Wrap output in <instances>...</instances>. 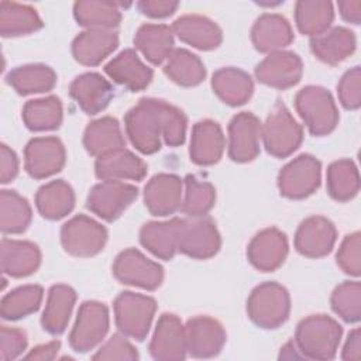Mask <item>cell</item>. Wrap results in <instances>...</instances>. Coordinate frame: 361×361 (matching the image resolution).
I'll return each instance as SVG.
<instances>
[{
	"label": "cell",
	"mask_w": 361,
	"mask_h": 361,
	"mask_svg": "<svg viewBox=\"0 0 361 361\" xmlns=\"http://www.w3.org/2000/svg\"><path fill=\"white\" fill-rule=\"evenodd\" d=\"M226 140L220 126L213 120H202L193 126L190 159L197 165H213L223 155Z\"/></svg>",
	"instance_id": "484cf974"
},
{
	"label": "cell",
	"mask_w": 361,
	"mask_h": 361,
	"mask_svg": "<svg viewBox=\"0 0 361 361\" xmlns=\"http://www.w3.org/2000/svg\"><path fill=\"white\" fill-rule=\"evenodd\" d=\"M360 247H361V235L358 231H355L343 240L337 251L338 267L345 274H350L353 276H358L361 271Z\"/></svg>",
	"instance_id": "c3c4849f"
},
{
	"label": "cell",
	"mask_w": 361,
	"mask_h": 361,
	"mask_svg": "<svg viewBox=\"0 0 361 361\" xmlns=\"http://www.w3.org/2000/svg\"><path fill=\"white\" fill-rule=\"evenodd\" d=\"M313 55L329 65H337L355 49V35L345 27H334L310 41Z\"/></svg>",
	"instance_id": "f1b7e54d"
},
{
	"label": "cell",
	"mask_w": 361,
	"mask_h": 361,
	"mask_svg": "<svg viewBox=\"0 0 361 361\" xmlns=\"http://www.w3.org/2000/svg\"><path fill=\"white\" fill-rule=\"evenodd\" d=\"M107 330L109 310L106 305L96 300L83 302L69 334V344L76 353H87L104 338Z\"/></svg>",
	"instance_id": "30bf717a"
},
{
	"label": "cell",
	"mask_w": 361,
	"mask_h": 361,
	"mask_svg": "<svg viewBox=\"0 0 361 361\" xmlns=\"http://www.w3.org/2000/svg\"><path fill=\"white\" fill-rule=\"evenodd\" d=\"M18 173V158L16 152L6 144L0 147V180L7 183L13 180Z\"/></svg>",
	"instance_id": "db71d44e"
},
{
	"label": "cell",
	"mask_w": 361,
	"mask_h": 361,
	"mask_svg": "<svg viewBox=\"0 0 361 361\" xmlns=\"http://www.w3.org/2000/svg\"><path fill=\"white\" fill-rule=\"evenodd\" d=\"M42 296V288L38 285H25L11 290L1 299V317L6 320H17L37 312Z\"/></svg>",
	"instance_id": "ee69618b"
},
{
	"label": "cell",
	"mask_w": 361,
	"mask_h": 361,
	"mask_svg": "<svg viewBox=\"0 0 361 361\" xmlns=\"http://www.w3.org/2000/svg\"><path fill=\"white\" fill-rule=\"evenodd\" d=\"M334 17L333 4L326 0H300L295 6V21L302 34L320 35Z\"/></svg>",
	"instance_id": "74e56055"
},
{
	"label": "cell",
	"mask_w": 361,
	"mask_h": 361,
	"mask_svg": "<svg viewBox=\"0 0 361 361\" xmlns=\"http://www.w3.org/2000/svg\"><path fill=\"white\" fill-rule=\"evenodd\" d=\"M254 47L261 52H275L293 41L290 24L281 14H262L251 30Z\"/></svg>",
	"instance_id": "83f0119b"
},
{
	"label": "cell",
	"mask_w": 361,
	"mask_h": 361,
	"mask_svg": "<svg viewBox=\"0 0 361 361\" xmlns=\"http://www.w3.org/2000/svg\"><path fill=\"white\" fill-rule=\"evenodd\" d=\"M155 310V300L141 293L121 292L114 300V317L118 330L140 341L148 334Z\"/></svg>",
	"instance_id": "8992f818"
},
{
	"label": "cell",
	"mask_w": 361,
	"mask_h": 361,
	"mask_svg": "<svg viewBox=\"0 0 361 361\" xmlns=\"http://www.w3.org/2000/svg\"><path fill=\"white\" fill-rule=\"evenodd\" d=\"M134 44L149 62L159 65L173 51L172 28L165 24H144L138 28Z\"/></svg>",
	"instance_id": "836d02e7"
},
{
	"label": "cell",
	"mask_w": 361,
	"mask_h": 361,
	"mask_svg": "<svg viewBox=\"0 0 361 361\" xmlns=\"http://www.w3.org/2000/svg\"><path fill=\"white\" fill-rule=\"evenodd\" d=\"M104 72L118 85L126 86L133 92L145 89L152 80V69L138 58L134 49H124L113 58Z\"/></svg>",
	"instance_id": "d4e9b609"
},
{
	"label": "cell",
	"mask_w": 361,
	"mask_h": 361,
	"mask_svg": "<svg viewBox=\"0 0 361 361\" xmlns=\"http://www.w3.org/2000/svg\"><path fill=\"white\" fill-rule=\"evenodd\" d=\"M164 72L172 82L186 87L199 85L206 76L204 65L199 56L183 48L172 51L164 66Z\"/></svg>",
	"instance_id": "f35d334b"
},
{
	"label": "cell",
	"mask_w": 361,
	"mask_h": 361,
	"mask_svg": "<svg viewBox=\"0 0 361 361\" xmlns=\"http://www.w3.org/2000/svg\"><path fill=\"white\" fill-rule=\"evenodd\" d=\"M360 190V176L355 164L350 159H338L327 169V192L338 202L353 199Z\"/></svg>",
	"instance_id": "b9f144b4"
},
{
	"label": "cell",
	"mask_w": 361,
	"mask_h": 361,
	"mask_svg": "<svg viewBox=\"0 0 361 361\" xmlns=\"http://www.w3.org/2000/svg\"><path fill=\"white\" fill-rule=\"evenodd\" d=\"M158 111L162 121V138L169 147H178L183 144L186 134V116L178 107L157 99Z\"/></svg>",
	"instance_id": "7dc6e473"
},
{
	"label": "cell",
	"mask_w": 361,
	"mask_h": 361,
	"mask_svg": "<svg viewBox=\"0 0 361 361\" xmlns=\"http://www.w3.org/2000/svg\"><path fill=\"white\" fill-rule=\"evenodd\" d=\"M27 347V336L23 330L3 326L0 330V358L3 361L17 358Z\"/></svg>",
	"instance_id": "816d5d0a"
},
{
	"label": "cell",
	"mask_w": 361,
	"mask_h": 361,
	"mask_svg": "<svg viewBox=\"0 0 361 361\" xmlns=\"http://www.w3.org/2000/svg\"><path fill=\"white\" fill-rule=\"evenodd\" d=\"M118 45V35L111 30L90 28L80 32L72 42L73 58L87 66L99 65Z\"/></svg>",
	"instance_id": "cb8c5ba5"
},
{
	"label": "cell",
	"mask_w": 361,
	"mask_h": 361,
	"mask_svg": "<svg viewBox=\"0 0 361 361\" xmlns=\"http://www.w3.org/2000/svg\"><path fill=\"white\" fill-rule=\"evenodd\" d=\"M59 347H61V343L58 340H54L47 344L37 345L25 355V358L27 360H41V361L54 360L59 351Z\"/></svg>",
	"instance_id": "11a10c76"
},
{
	"label": "cell",
	"mask_w": 361,
	"mask_h": 361,
	"mask_svg": "<svg viewBox=\"0 0 361 361\" xmlns=\"http://www.w3.org/2000/svg\"><path fill=\"white\" fill-rule=\"evenodd\" d=\"M73 14L78 24L87 27L89 30H110L113 27H117L121 21V13L118 10V6L111 1H76L73 6Z\"/></svg>",
	"instance_id": "ab89813d"
},
{
	"label": "cell",
	"mask_w": 361,
	"mask_h": 361,
	"mask_svg": "<svg viewBox=\"0 0 361 361\" xmlns=\"http://www.w3.org/2000/svg\"><path fill=\"white\" fill-rule=\"evenodd\" d=\"M247 255L254 268L264 272L275 271L288 255L286 235L275 227L265 228L251 240Z\"/></svg>",
	"instance_id": "d6986e66"
},
{
	"label": "cell",
	"mask_w": 361,
	"mask_h": 361,
	"mask_svg": "<svg viewBox=\"0 0 361 361\" xmlns=\"http://www.w3.org/2000/svg\"><path fill=\"white\" fill-rule=\"evenodd\" d=\"M220 234L210 219H178V251L196 259H206L220 250Z\"/></svg>",
	"instance_id": "52a82bcc"
},
{
	"label": "cell",
	"mask_w": 361,
	"mask_h": 361,
	"mask_svg": "<svg viewBox=\"0 0 361 361\" xmlns=\"http://www.w3.org/2000/svg\"><path fill=\"white\" fill-rule=\"evenodd\" d=\"M23 120L32 131L55 130L62 123V103L56 96L30 100L23 107Z\"/></svg>",
	"instance_id": "60d3db41"
},
{
	"label": "cell",
	"mask_w": 361,
	"mask_h": 361,
	"mask_svg": "<svg viewBox=\"0 0 361 361\" xmlns=\"http://www.w3.org/2000/svg\"><path fill=\"white\" fill-rule=\"evenodd\" d=\"M341 17L353 24H360L361 20V1H340L338 3Z\"/></svg>",
	"instance_id": "6f0895ef"
},
{
	"label": "cell",
	"mask_w": 361,
	"mask_h": 361,
	"mask_svg": "<svg viewBox=\"0 0 361 361\" xmlns=\"http://www.w3.org/2000/svg\"><path fill=\"white\" fill-rule=\"evenodd\" d=\"M285 348H286V350H293V348H295L293 341H289V343L285 345ZM281 357H283V358H285V357H286V353H285V351H281ZM292 357H293V358H298V357H300V355H299V354H296V353H290L288 358H292Z\"/></svg>",
	"instance_id": "680465c9"
},
{
	"label": "cell",
	"mask_w": 361,
	"mask_h": 361,
	"mask_svg": "<svg viewBox=\"0 0 361 361\" xmlns=\"http://www.w3.org/2000/svg\"><path fill=\"white\" fill-rule=\"evenodd\" d=\"M261 123L247 111L235 114L228 124V157L234 162H250L259 152Z\"/></svg>",
	"instance_id": "e0dca14e"
},
{
	"label": "cell",
	"mask_w": 361,
	"mask_h": 361,
	"mask_svg": "<svg viewBox=\"0 0 361 361\" xmlns=\"http://www.w3.org/2000/svg\"><path fill=\"white\" fill-rule=\"evenodd\" d=\"M1 271L6 275L21 278L37 271L41 262L39 248L31 241L1 240Z\"/></svg>",
	"instance_id": "4316f807"
},
{
	"label": "cell",
	"mask_w": 361,
	"mask_h": 361,
	"mask_svg": "<svg viewBox=\"0 0 361 361\" xmlns=\"http://www.w3.org/2000/svg\"><path fill=\"white\" fill-rule=\"evenodd\" d=\"M41 27L42 21L31 6L13 1L0 3V32L3 37L25 35Z\"/></svg>",
	"instance_id": "d590c367"
},
{
	"label": "cell",
	"mask_w": 361,
	"mask_h": 361,
	"mask_svg": "<svg viewBox=\"0 0 361 361\" xmlns=\"http://www.w3.org/2000/svg\"><path fill=\"white\" fill-rule=\"evenodd\" d=\"M76 300L75 290L68 285H54L49 289L41 324L49 334H61L65 331L73 305Z\"/></svg>",
	"instance_id": "4dcf8cb0"
},
{
	"label": "cell",
	"mask_w": 361,
	"mask_h": 361,
	"mask_svg": "<svg viewBox=\"0 0 361 361\" xmlns=\"http://www.w3.org/2000/svg\"><path fill=\"white\" fill-rule=\"evenodd\" d=\"M138 358L137 350L133 344L121 334H113L107 343H104L97 353L93 355V360H128L134 361Z\"/></svg>",
	"instance_id": "f907efd6"
},
{
	"label": "cell",
	"mask_w": 361,
	"mask_h": 361,
	"mask_svg": "<svg viewBox=\"0 0 361 361\" xmlns=\"http://www.w3.org/2000/svg\"><path fill=\"white\" fill-rule=\"evenodd\" d=\"M178 6H179L178 1H171V0H142L138 3L140 11L154 18H162L173 14Z\"/></svg>",
	"instance_id": "f5cc1de1"
},
{
	"label": "cell",
	"mask_w": 361,
	"mask_h": 361,
	"mask_svg": "<svg viewBox=\"0 0 361 361\" xmlns=\"http://www.w3.org/2000/svg\"><path fill=\"white\" fill-rule=\"evenodd\" d=\"M83 145L94 157L124 148L126 141L118 121L106 116L89 123L83 134Z\"/></svg>",
	"instance_id": "1f68e13d"
},
{
	"label": "cell",
	"mask_w": 361,
	"mask_h": 361,
	"mask_svg": "<svg viewBox=\"0 0 361 361\" xmlns=\"http://www.w3.org/2000/svg\"><path fill=\"white\" fill-rule=\"evenodd\" d=\"M361 353V331L360 329H354L350 331L348 338L343 348V360H358Z\"/></svg>",
	"instance_id": "9f6ffc18"
},
{
	"label": "cell",
	"mask_w": 361,
	"mask_h": 361,
	"mask_svg": "<svg viewBox=\"0 0 361 361\" xmlns=\"http://www.w3.org/2000/svg\"><path fill=\"white\" fill-rule=\"evenodd\" d=\"M172 31L178 38L197 49L209 51L221 44L223 35L219 25L204 16L186 14L175 20Z\"/></svg>",
	"instance_id": "603a6c76"
},
{
	"label": "cell",
	"mask_w": 361,
	"mask_h": 361,
	"mask_svg": "<svg viewBox=\"0 0 361 361\" xmlns=\"http://www.w3.org/2000/svg\"><path fill=\"white\" fill-rule=\"evenodd\" d=\"M113 274L121 283L147 290L157 289L164 281L162 267L135 248H127L116 257Z\"/></svg>",
	"instance_id": "9c48e42d"
},
{
	"label": "cell",
	"mask_w": 361,
	"mask_h": 361,
	"mask_svg": "<svg viewBox=\"0 0 361 361\" xmlns=\"http://www.w3.org/2000/svg\"><path fill=\"white\" fill-rule=\"evenodd\" d=\"M337 231L334 224L322 216L307 217L300 223L295 234V248L305 257L320 258L334 247Z\"/></svg>",
	"instance_id": "ac0fdd59"
},
{
	"label": "cell",
	"mask_w": 361,
	"mask_h": 361,
	"mask_svg": "<svg viewBox=\"0 0 361 361\" xmlns=\"http://www.w3.org/2000/svg\"><path fill=\"white\" fill-rule=\"evenodd\" d=\"M126 131L133 145L142 154H154L161 148L162 123L157 99H141L124 117Z\"/></svg>",
	"instance_id": "277c9868"
},
{
	"label": "cell",
	"mask_w": 361,
	"mask_h": 361,
	"mask_svg": "<svg viewBox=\"0 0 361 361\" xmlns=\"http://www.w3.org/2000/svg\"><path fill=\"white\" fill-rule=\"evenodd\" d=\"M38 212L49 220H58L69 214L75 206V193L62 179L42 185L35 195Z\"/></svg>",
	"instance_id": "d6a6232c"
},
{
	"label": "cell",
	"mask_w": 361,
	"mask_h": 361,
	"mask_svg": "<svg viewBox=\"0 0 361 361\" xmlns=\"http://www.w3.org/2000/svg\"><path fill=\"white\" fill-rule=\"evenodd\" d=\"M295 106L310 134L322 137L331 133L338 123V111L329 90L306 86L295 97Z\"/></svg>",
	"instance_id": "3957f363"
},
{
	"label": "cell",
	"mask_w": 361,
	"mask_h": 361,
	"mask_svg": "<svg viewBox=\"0 0 361 361\" xmlns=\"http://www.w3.org/2000/svg\"><path fill=\"white\" fill-rule=\"evenodd\" d=\"M361 71L360 66H354L347 71L338 82L337 92L340 103L350 110H355L361 104Z\"/></svg>",
	"instance_id": "681fc988"
},
{
	"label": "cell",
	"mask_w": 361,
	"mask_h": 361,
	"mask_svg": "<svg viewBox=\"0 0 361 361\" xmlns=\"http://www.w3.org/2000/svg\"><path fill=\"white\" fill-rule=\"evenodd\" d=\"M137 195L138 189L133 185L121 180H103L90 189L86 206L99 217L113 221L137 199Z\"/></svg>",
	"instance_id": "7c38bea8"
},
{
	"label": "cell",
	"mask_w": 361,
	"mask_h": 361,
	"mask_svg": "<svg viewBox=\"0 0 361 361\" xmlns=\"http://www.w3.org/2000/svg\"><path fill=\"white\" fill-rule=\"evenodd\" d=\"M7 83L20 94L42 93L51 90L56 83V73L42 63L18 66L8 72Z\"/></svg>",
	"instance_id": "8d00e7d4"
},
{
	"label": "cell",
	"mask_w": 361,
	"mask_h": 361,
	"mask_svg": "<svg viewBox=\"0 0 361 361\" xmlns=\"http://www.w3.org/2000/svg\"><path fill=\"white\" fill-rule=\"evenodd\" d=\"M333 310L345 322L355 323L361 317V285L355 281H345L331 293Z\"/></svg>",
	"instance_id": "bcb514c9"
},
{
	"label": "cell",
	"mask_w": 361,
	"mask_h": 361,
	"mask_svg": "<svg viewBox=\"0 0 361 361\" xmlns=\"http://www.w3.org/2000/svg\"><path fill=\"white\" fill-rule=\"evenodd\" d=\"M61 241L65 251L71 255L93 257L103 250L107 241V231L96 220L79 214L62 226Z\"/></svg>",
	"instance_id": "ba28073f"
},
{
	"label": "cell",
	"mask_w": 361,
	"mask_h": 361,
	"mask_svg": "<svg viewBox=\"0 0 361 361\" xmlns=\"http://www.w3.org/2000/svg\"><path fill=\"white\" fill-rule=\"evenodd\" d=\"M149 353L158 361H179L186 357L185 326L176 314H161L149 343Z\"/></svg>",
	"instance_id": "9a60e30c"
},
{
	"label": "cell",
	"mask_w": 361,
	"mask_h": 361,
	"mask_svg": "<svg viewBox=\"0 0 361 361\" xmlns=\"http://www.w3.org/2000/svg\"><path fill=\"white\" fill-rule=\"evenodd\" d=\"M261 135L265 149L276 157L285 158L290 155L302 142V127L292 117L288 107L278 102L261 127Z\"/></svg>",
	"instance_id": "5b68a950"
},
{
	"label": "cell",
	"mask_w": 361,
	"mask_h": 361,
	"mask_svg": "<svg viewBox=\"0 0 361 361\" xmlns=\"http://www.w3.org/2000/svg\"><path fill=\"white\" fill-rule=\"evenodd\" d=\"M94 171L103 180H141L147 175V164L131 151L120 148L97 157Z\"/></svg>",
	"instance_id": "7402d4cb"
},
{
	"label": "cell",
	"mask_w": 361,
	"mask_h": 361,
	"mask_svg": "<svg viewBox=\"0 0 361 361\" xmlns=\"http://www.w3.org/2000/svg\"><path fill=\"white\" fill-rule=\"evenodd\" d=\"M185 337L186 350L195 358L214 357L221 351L226 343L223 326L209 316L189 319L185 326Z\"/></svg>",
	"instance_id": "5bb4252c"
},
{
	"label": "cell",
	"mask_w": 361,
	"mask_h": 361,
	"mask_svg": "<svg viewBox=\"0 0 361 361\" xmlns=\"http://www.w3.org/2000/svg\"><path fill=\"white\" fill-rule=\"evenodd\" d=\"M212 87L226 104L241 106L250 100L254 83L247 72L230 66L221 68L213 73Z\"/></svg>",
	"instance_id": "f546056e"
},
{
	"label": "cell",
	"mask_w": 361,
	"mask_h": 361,
	"mask_svg": "<svg viewBox=\"0 0 361 361\" xmlns=\"http://www.w3.org/2000/svg\"><path fill=\"white\" fill-rule=\"evenodd\" d=\"M25 171L35 179L59 172L65 164V147L56 137L32 138L24 151Z\"/></svg>",
	"instance_id": "4fadbf2b"
},
{
	"label": "cell",
	"mask_w": 361,
	"mask_h": 361,
	"mask_svg": "<svg viewBox=\"0 0 361 361\" xmlns=\"http://www.w3.org/2000/svg\"><path fill=\"white\" fill-rule=\"evenodd\" d=\"M140 241L155 257L173 258L178 251V219L145 223L140 231Z\"/></svg>",
	"instance_id": "e575fe53"
},
{
	"label": "cell",
	"mask_w": 361,
	"mask_h": 361,
	"mask_svg": "<svg viewBox=\"0 0 361 361\" xmlns=\"http://www.w3.org/2000/svg\"><path fill=\"white\" fill-rule=\"evenodd\" d=\"M31 221V207L23 196L14 190L0 193V227L4 234L25 231Z\"/></svg>",
	"instance_id": "7bdbcfd3"
},
{
	"label": "cell",
	"mask_w": 361,
	"mask_h": 361,
	"mask_svg": "<svg viewBox=\"0 0 361 361\" xmlns=\"http://www.w3.org/2000/svg\"><path fill=\"white\" fill-rule=\"evenodd\" d=\"M341 333V326L330 316L312 314L298 324L295 344L306 358L331 360L337 353Z\"/></svg>",
	"instance_id": "6da1fadb"
},
{
	"label": "cell",
	"mask_w": 361,
	"mask_h": 361,
	"mask_svg": "<svg viewBox=\"0 0 361 361\" xmlns=\"http://www.w3.org/2000/svg\"><path fill=\"white\" fill-rule=\"evenodd\" d=\"M182 180L172 173L152 176L144 188V202L154 216H169L180 207Z\"/></svg>",
	"instance_id": "ffe728a7"
},
{
	"label": "cell",
	"mask_w": 361,
	"mask_h": 361,
	"mask_svg": "<svg viewBox=\"0 0 361 361\" xmlns=\"http://www.w3.org/2000/svg\"><path fill=\"white\" fill-rule=\"evenodd\" d=\"M216 200L214 188L209 182L199 180L196 176H186L185 179V199L182 202V212L189 217H203L212 210Z\"/></svg>",
	"instance_id": "f6af8a7d"
},
{
	"label": "cell",
	"mask_w": 361,
	"mask_h": 361,
	"mask_svg": "<svg viewBox=\"0 0 361 361\" xmlns=\"http://www.w3.org/2000/svg\"><path fill=\"white\" fill-rule=\"evenodd\" d=\"M290 299L288 290L276 282H264L252 289L247 300L250 319L262 329H276L289 316Z\"/></svg>",
	"instance_id": "7a4b0ae2"
},
{
	"label": "cell",
	"mask_w": 361,
	"mask_h": 361,
	"mask_svg": "<svg viewBox=\"0 0 361 361\" xmlns=\"http://www.w3.org/2000/svg\"><path fill=\"white\" fill-rule=\"evenodd\" d=\"M322 164L309 154H302L286 164L278 176V188L282 196L303 199L312 195L320 185Z\"/></svg>",
	"instance_id": "8fae6325"
},
{
	"label": "cell",
	"mask_w": 361,
	"mask_h": 361,
	"mask_svg": "<svg viewBox=\"0 0 361 361\" xmlns=\"http://www.w3.org/2000/svg\"><path fill=\"white\" fill-rule=\"evenodd\" d=\"M69 93L86 114H97L113 99V86L102 75L87 72L73 79Z\"/></svg>",
	"instance_id": "44dd1931"
},
{
	"label": "cell",
	"mask_w": 361,
	"mask_h": 361,
	"mask_svg": "<svg viewBox=\"0 0 361 361\" xmlns=\"http://www.w3.org/2000/svg\"><path fill=\"white\" fill-rule=\"evenodd\" d=\"M303 66L300 58L289 51L271 52L255 68L257 79L275 89L295 86L302 78Z\"/></svg>",
	"instance_id": "2e32d148"
}]
</instances>
